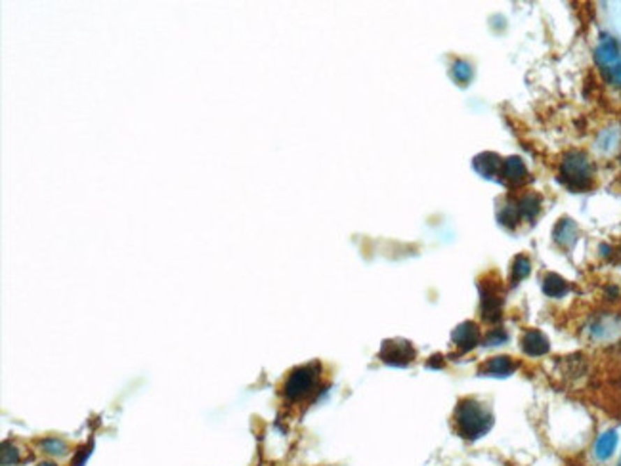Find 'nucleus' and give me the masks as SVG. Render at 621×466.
Listing matches in <instances>:
<instances>
[{"label": "nucleus", "instance_id": "f257e3e1", "mask_svg": "<svg viewBox=\"0 0 621 466\" xmlns=\"http://www.w3.org/2000/svg\"><path fill=\"white\" fill-rule=\"evenodd\" d=\"M455 432L465 439L474 442L478 437L485 436L493 426L491 409L476 398H465L457 403L453 413Z\"/></svg>", "mask_w": 621, "mask_h": 466}, {"label": "nucleus", "instance_id": "f03ea898", "mask_svg": "<svg viewBox=\"0 0 621 466\" xmlns=\"http://www.w3.org/2000/svg\"><path fill=\"white\" fill-rule=\"evenodd\" d=\"M558 180L573 194L589 191L594 184V165L591 157L581 150L566 151L558 165Z\"/></svg>", "mask_w": 621, "mask_h": 466}, {"label": "nucleus", "instance_id": "7ed1b4c3", "mask_svg": "<svg viewBox=\"0 0 621 466\" xmlns=\"http://www.w3.org/2000/svg\"><path fill=\"white\" fill-rule=\"evenodd\" d=\"M321 379V365L319 363H308V365L296 367L291 371L289 377L283 384V395L289 403H300L316 394Z\"/></svg>", "mask_w": 621, "mask_h": 466}, {"label": "nucleus", "instance_id": "20e7f679", "mask_svg": "<svg viewBox=\"0 0 621 466\" xmlns=\"http://www.w3.org/2000/svg\"><path fill=\"white\" fill-rule=\"evenodd\" d=\"M594 61L608 85L621 90V48L614 36H600L594 48Z\"/></svg>", "mask_w": 621, "mask_h": 466}, {"label": "nucleus", "instance_id": "39448f33", "mask_svg": "<svg viewBox=\"0 0 621 466\" xmlns=\"http://www.w3.org/2000/svg\"><path fill=\"white\" fill-rule=\"evenodd\" d=\"M480 291V316L485 323H499L503 319L505 285L495 275H485L478 283Z\"/></svg>", "mask_w": 621, "mask_h": 466}, {"label": "nucleus", "instance_id": "423d86ee", "mask_svg": "<svg viewBox=\"0 0 621 466\" xmlns=\"http://www.w3.org/2000/svg\"><path fill=\"white\" fill-rule=\"evenodd\" d=\"M585 335L591 342L606 344L621 337V316L614 312H600L585 325Z\"/></svg>", "mask_w": 621, "mask_h": 466}, {"label": "nucleus", "instance_id": "0eeeda50", "mask_svg": "<svg viewBox=\"0 0 621 466\" xmlns=\"http://www.w3.org/2000/svg\"><path fill=\"white\" fill-rule=\"evenodd\" d=\"M381 359L394 367H405L415 359V348L407 340H388L381 350Z\"/></svg>", "mask_w": 621, "mask_h": 466}, {"label": "nucleus", "instance_id": "6e6552de", "mask_svg": "<svg viewBox=\"0 0 621 466\" xmlns=\"http://www.w3.org/2000/svg\"><path fill=\"white\" fill-rule=\"evenodd\" d=\"M482 342V333L474 321H462L451 333V344L455 346L459 354H469Z\"/></svg>", "mask_w": 621, "mask_h": 466}, {"label": "nucleus", "instance_id": "1a4fd4ad", "mask_svg": "<svg viewBox=\"0 0 621 466\" xmlns=\"http://www.w3.org/2000/svg\"><path fill=\"white\" fill-rule=\"evenodd\" d=\"M520 348L527 358H543L550 351V340L543 330L527 329L520 338Z\"/></svg>", "mask_w": 621, "mask_h": 466}, {"label": "nucleus", "instance_id": "9d476101", "mask_svg": "<svg viewBox=\"0 0 621 466\" xmlns=\"http://www.w3.org/2000/svg\"><path fill=\"white\" fill-rule=\"evenodd\" d=\"M501 182L509 187H518L524 186L527 180H529V173H527L526 165L520 157H509L503 159V166H501Z\"/></svg>", "mask_w": 621, "mask_h": 466}, {"label": "nucleus", "instance_id": "9b49d317", "mask_svg": "<svg viewBox=\"0 0 621 466\" xmlns=\"http://www.w3.org/2000/svg\"><path fill=\"white\" fill-rule=\"evenodd\" d=\"M578 237H579V228L578 224L573 218L570 216H564L560 218L556 226L553 228V241H555L560 249L564 251H570L573 245L578 243Z\"/></svg>", "mask_w": 621, "mask_h": 466}, {"label": "nucleus", "instance_id": "f8f14e48", "mask_svg": "<svg viewBox=\"0 0 621 466\" xmlns=\"http://www.w3.org/2000/svg\"><path fill=\"white\" fill-rule=\"evenodd\" d=\"M516 369H518V363L511 356H495V358H490L480 365L478 374L480 377H497V379H503V377H511Z\"/></svg>", "mask_w": 621, "mask_h": 466}, {"label": "nucleus", "instance_id": "ddd939ff", "mask_svg": "<svg viewBox=\"0 0 621 466\" xmlns=\"http://www.w3.org/2000/svg\"><path fill=\"white\" fill-rule=\"evenodd\" d=\"M472 166L482 178L493 180L495 176H499L501 173V166H503V159L499 157L497 153H491V151H484L476 157L472 159Z\"/></svg>", "mask_w": 621, "mask_h": 466}, {"label": "nucleus", "instance_id": "4468645a", "mask_svg": "<svg viewBox=\"0 0 621 466\" xmlns=\"http://www.w3.org/2000/svg\"><path fill=\"white\" fill-rule=\"evenodd\" d=\"M541 195L534 194V191L522 194L518 199H514V205H516L520 220H526V222H534L535 218L539 216V212H541Z\"/></svg>", "mask_w": 621, "mask_h": 466}, {"label": "nucleus", "instance_id": "2eb2a0df", "mask_svg": "<svg viewBox=\"0 0 621 466\" xmlns=\"http://www.w3.org/2000/svg\"><path fill=\"white\" fill-rule=\"evenodd\" d=\"M541 289L545 296L549 298H555V300H560L564 296H568L571 291L570 281L564 279L562 275H558L555 272L545 273V277L541 281Z\"/></svg>", "mask_w": 621, "mask_h": 466}, {"label": "nucleus", "instance_id": "dca6fc26", "mask_svg": "<svg viewBox=\"0 0 621 466\" xmlns=\"http://www.w3.org/2000/svg\"><path fill=\"white\" fill-rule=\"evenodd\" d=\"M618 442H620V437H618V432L615 430H606L602 432L599 437H597V442H594V457L597 460H608L612 455L615 453V447H618Z\"/></svg>", "mask_w": 621, "mask_h": 466}, {"label": "nucleus", "instance_id": "f3484780", "mask_svg": "<svg viewBox=\"0 0 621 466\" xmlns=\"http://www.w3.org/2000/svg\"><path fill=\"white\" fill-rule=\"evenodd\" d=\"M529 273H532V260L527 259L526 254H518L513 260V265H511V285L516 287L518 283L526 279Z\"/></svg>", "mask_w": 621, "mask_h": 466}, {"label": "nucleus", "instance_id": "a211bd4d", "mask_svg": "<svg viewBox=\"0 0 621 466\" xmlns=\"http://www.w3.org/2000/svg\"><path fill=\"white\" fill-rule=\"evenodd\" d=\"M506 340H509V333H506L503 327H493V329L488 330V335H485L484 340H482V344L490 346V348H495V346L505 344Z\"/></svg>", "mask_w": 621, "mask_h": 466}, {"label": "nucleus", "instance_id": "6ab92c4d", "mask_svg": "<svg viewBox=\"0 0 621 466\" xmlns=\"http://www.w3.org/2000/svg\"><path fill=\"white\" fill-rule=\"evenodd\" d=\"M453 75H455V79L459 80V82L467 85L470 80V77H472V67H470V64H467V61L459 59V61L453 64Z\"/></svg>", "mask_w": 621, "mask_h": 466}, {"label": "nucleus", "instance_id": "aec40b11", "mask_svg": "<svg viewBox=\"0 0 621 466\" xmlns=\"http://www.w3.org/2000/svg\"><path fill=\"white\" fill-rule=\"evenodd\" d=\"M615 144H618V132L610 129V130H604V132L600 134L599 145H597V147H599L600 151H610V150H614Z\"/></svg>", "mask_w": 621, "mask_h": 466}, {"label": "nucleus", "instance_id": "412c9836", "mask_svg": "<svg viewBox=\"0 0 621 466\" xmlns=\"http://www.w3.org/2000/svg\"><path fill=\"white\" fill-rule=\"evenodd\" d=\"M41 445H43L44 453H48V455H66L67 453V445L61 439H56V437L44 439Z\"/></svg>", "mask_w": 621, "mask_h": 466}, {"label": "nucleus", "instance_id": "4be33fe9", "mask_svg": "<svg viewBox=\"0 0 621 466\" xmlns=\"http://www.w3.org/2000/svg\"><path fill=\"white\" fill-rule=\"evenodd\" d=\"M20 460H22V455L14 445L8 447V444H4V447H2V466H15Z\"/></svg>", "mask_w": 621, "mask_h": 466}, {"label": "nucleus", "instance_id": "5701e85b", "mask_svg": "<svg viewBox=\"0 0 621 466\" xmlns=\"http://www.w3.org/2000/svg\"><path fill=\"white\" fill-rule=\"evenodd\" d=\"M36 466H58V465H54V463H38Z\"/></svg>", "mask_w": 621, "mask_h": 466}, {"label": "nucleus", "instance_id": "b1692460", "mask_svg": "<svg viewBox=\"0 0 621 466\" xmlns=\"http://www.w3.org/2000/svg\"><path fill=\"white\" fill-rule=\"evenodd\" d=\"M615 254H618V256L621 259V243H620V247H618V252H615Z\"/></svg>", "mask_w": 621, "mask_h": 466}, {"label": "nucleus", "instance_id": "393cba45", "mask_svg": "<svg viewBox=\"0 0 621 466\" xmlns=\"http://www.w3.org/2000/svg\"><path fill=\"white\" fill-rule=\"evenodd\" d=\"M618 466H621V459H620V463H618Z\"/></svg>", "mask_w": 621, "mask_h": 466}]
</instances>
